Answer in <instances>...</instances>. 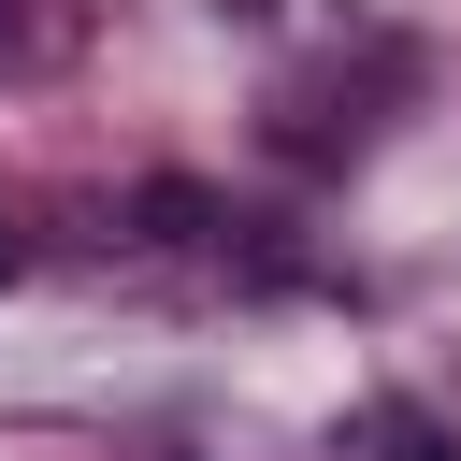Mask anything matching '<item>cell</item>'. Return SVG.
<instances>
[{
  "mask_svg": "<svg viewBox=\"0 0 461 461\" xmlns=\"http://www.w3.org/2000/svg\"><path fill=\"white\" fill-rule=\"evenodd\" d=\"M375 447H389V461H447V432H432L418 403H389V418H375Z\"/></svg>",
  "mask_w": 461,
  "mask_h": 461,
  "instance_id": "6da1fadb",
  "label": "cell"
},
{
  "mask_svg": "<svg viewBox=\"0 0 461 461\" xmlns=\"http://www.w3.org/2000/svg\"><path fill=\"white\" fill-rule=\"evenodd\" d=\"M0 58H14V0H0Z\"/></svg>",
  "mask_w": 461,
  "mask_h": 461,
  "instance_id": "7a4b0ae2",
  "label": "cell"
},
{
  "mask_svg": "<svg viewBox=\"0 0 461 461\" xmlns=\"http://www.w3.org/2000/svg\"><path fill=\"white\" fill-rule=\"evenodd\" d=\"M0 288H14V230H0Z\"/></svg>",
  "mask_w": 461,
  "mask_h": 461,
  "instance_id": "3957f363",
  "label": "cell"
}]
</instances>
